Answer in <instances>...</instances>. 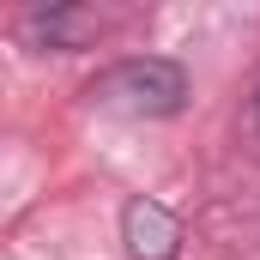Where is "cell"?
Segmentation results:
<instances>
[{
	"mask_svg": "<svg viewBox=\"0 0 260 260\" xmlns=\"http://www.w3.org/2000/svg\"><path fill=\"white\" fill-rule=\"evenodd\" d=\"M97 109L109 115H133V121H157V115H176L188 103V73L164 55H127V61L103 67L85 91Z\"/></svg>",
	"mask_w": 260,
	"mask_h": 260,
	"instance_id": "obj_1",
	"label": "cell"
},
{
	"mask_svg": "<svg viewBox=\"0 0 260 260\" xmlns=\"http://www.w3.org/2000/svg\"><path fill=\"white\" fill-rule=\"evenodd\" d=\"M91 30H97V18H91L85 6H37V12H24V24H18V37H24L30 49H55V55L85 49Z\"/></svg>",
	"mask_w": 260,
	"mask_h": 260,
	"instance_id": "obj_3",
	"label": "cell"
},
{
	"mask_svg": "<svg viewBox=\"0 0 260 260\" xmlns=\"http://www.w3.org/2000/svg\"><path fill=\"white\" fill-rule=\"evenodd\" d=\"M121 242H127L133 260H176V242H182V224L164 200L133 194L121 206Z\"/></svg>",
	"mask_w": 260,
	"mask_h": 260,
	"instance_id": "obj_2",
	"label": "cell"
},
{
	"mask_svg": "<svg viewBox=\"0 0 260 260\" xmlns=\"http://www.w3.org/2000/svg\"><path fill=\"white\" fill-rule=\"evenodd\" d=\"M248 115H254V127H260V91H254V103H248Z\"/></svg>",
	"mask_w": 260,
	"mask_h": 260,
	"instance_id": "obj_4",
	"label": "cell"
}]
</instances>
